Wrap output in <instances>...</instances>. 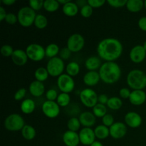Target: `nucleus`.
I'll use <instances>...</instances> for the list:
<instances>
[{"label":"nucleus","instance_id":"7ed1b4c3","mask_svg":"<svg viewBox=\"0 0 146 146\" xmlns=\"http://www.w3.org/2000/svg\"><path fill=\"white\" fill-rule=\"evenodd\" d=\"M127 83L133 90H142L146 86V74L141 70H133L127 76Z\"/></svg>","mask_w":146,"mask_h":146},{"label":"nucleus","instance_id":"58836bf2","mask_svg":"<svg viewBox=\"0 0 146 146\" xmlns=\"http://www.w3.org/2000/svg\"><path fill=\"white\" fill-rule=\"evenodd\" d=\"M93 14V8L89 5V4H86L82 7L81 9V14L85 18H88L91 17Z\"/></svg>","mask_w":146,"mask_h":146},{"label":"nucleus","instance_id":"f03ea898","mask_svg":"<svg viewBox=\"0 0 146 146\" xmlns=\"http://www.w3.org/2000/svg\"><path fill=\"white\" fill-rule=\"evenodd\" d=\"M101 79L106 84H114L120 79L121 71L119 66L113 61L106 62L99 70Z\"/></svg>","mask_w":146,"mask_h":146},{"label":"nucleus","instance_id":"6ab92c4d","mask_svg":"<svg viewBox=\"0 0 146 146\" xmlns=\"http://www.w3.org/2000/svg\"><path fill=\"white\" fill-rule=\"evenodd\" d=\"M11 59L16 65L23 66L27 64L28 61V56L26 51L21 49H17L13 53Z\"/></svg>","mask_w":146,"mask_h":146},{"label":"nucleus","instance_id":"a18cd8bd","mask_svg":"<svg viewBox=\"0 0 146 146\" xmlns=\"http://www.w3.org/2000/svg\"><path fill=\"white\" fill-rule=\"evenodd\" d=\"M46 97L48 99V101H54V100L57 99V98H58L56 91L54 89H49L46 94Z\"/></svg>","mask_w":146,"mask_h":146},{"label":"nucleus","instance_id":"dca6fc26","mask_svg":"<svg viewBox=\"0 0 146 146\" xmlns=\"http://www.w3.org/2000/svg\"><path fill=\"white\" fill-rule=\"evenodd\" d=\"M63 141L66 146H77L80 143L79 135L76 132L68 131L63 135Z\"/></svg>","mask_w":146,"mask_h":146},{"label":"nucleus","instance_id":"4c0bfd02","mask_svg":"<svg viewBox=\"0 0 146 146\" xmlns=\"http://www.w3.org/2000/svg\"><path fill=\"white\" fill-rule=\"evenodd\" d=\"M14 51L13 50L12 47L10 45H8V44L2 46L1 48V54L5 57L11 56Z\"/></svg>","mask_w":146,"mask_h":146},{"label":"nucleus","instance_id":"a878e982","mask_svg":"<svg viewBox=\"0 0 146 146\" xmlns=\"http://www.w3.org/2000/svg\"><path fill=\"white\" fill-rule=\"evenodd\" d=\"M94 133L97 138L103 140L108 138V135H110V130L106 125H100L95 128Z\"/></svg>","mask_w":146,"mask_h":146},{"label":"nucleus","instance_id":"5fc2aeb1","mask_svg":"<svg viewBox=\"0 0 146 146\" xmlns=\"http://www.w3.org/2000/svg\"><path fill=\"white\" fill-rule=\"evenodd\" d=\"M91 146H104L103 144L101 143L99 141H94L92 144H91Z\"/></svg>","mask_w":146,"mask_h":146},{"label":"nucleus","instance_id":"c03bdc74","mask_svg":"<svg viewBox=\"0 0 146 146\" xmlns=\"http://www.w3.org/2000/svg\"><path fill=\"white\" fill-rule=\"evenodd\" d=\"M71 51L68 49V48H63L60 50L59 54L60 57L62 60H67L68 58H69L70 56H71Z\"/></svg>","mask_w":146,"mask_h":146},{"label":"nucleus","instance_id":"2eb2a0df","mask_svg":"<svg viewBox=\"0 0 146 146\" xmlns=\"http://www.w3.org/2000/svg\"><path fill=\"white\" fill-rule=\"evenodd\" d=\"M125 123L129 127L135 128L139 127L142 123V118L138 113L135 112H129L125 116Z\"/></svg>","mask_w":146,"mask_h":146},{"label":"nucleus","instance_id":"f704fd0d","mask_svg":"<svg viewBox=\"0 0 146 146\" xmlns=\"http://www.w3.org/2000/svg\"><path fill=\"white\" fill-rule=\"evenodd\" d=\"M71 98H70V96L68 94H66V93H61V94L58 96L57 98V104L59 106L66 107L68 106L69 104Z\"/></svg>","mask_w":146,"mask_h":146},{"label":"nucleus","instance_id":"473e14b6","mask_svg":"<svg viewBox=\"0 0 146 146\" xmlns=\"http://www.w3.org/2000/svg\"><path fill=\"white\" fill-rule=\"evenodd\" d=\"M48 24V20L46 17L43 14H37L34 21V25L39 29H43Z\"/></svg>","mask_w":146,"mask_h":146},{"label":"nucleus","instance_id":"603ef678","mask_svg":"<svg viewBox=\"0 0 146 146\" xmlns=\"http://www.w3.org/2000/svg\"><path fill=\"white\" fill-rule=\"evenodd\" d=\"M76 4H77V6L78 7H84V6H86V4H88V1H85V0H80V1H77L76 3Z\"/></svg>","mask_w":146,"mask_h":146},{"label":"nucleus","instance_id":"20e7f679","mask_svg":"<svg viewBox=\"0 0 146 146\" xmlns=\"http://www.w3.org/2000/svg\"><path fill=\"white\" fill-rule=\"evenodd\" d=\"M36 14L34 10H33L31 7H25L21 8L19 11L18 21L22 27H28L32 25L35 21Z\"/></svg>","mask_w":146,"mask_h":146},{"label":"nucleus","instance_id":"9b49d317","mask_svg":"<svg viewBox=\"0 0 146 146\" xmlns=\"http://www.w3.org/2000/svg\"><path fill=\"white\" fill-rule=\"evenodd\" d=\"M42 111L44 115L48 118H56L60 113L59 106L55 101H46L43 104Z\"/></svg>","mask_w":146,"mask_h":146},{"label":"nucleus","instance_id":"39448f33","mask_svg":"<svg viewBox=\"0 0 146 146\" xmlns=\"http://www.w3.org/2000/svg\"><path fill=\"white\" fill-rule=\"evenodd\" d=\"M24 125V118L17 113L11 114L4 121V127L10 131H21Z\"/></svg>","mask_w":146,"mask_h":146},{"label":"nucleus","instance_id":"5701e85b","mask_svg":"<svg viewBox=\"0 0 146 146\" xmlns=\"http://www.w3.org/2000/svg\"><path fill=\"white\" fill-rule=\"evenodd\" d=\"M144 2L142 0H128L127 1L126 7L131 12H138L143 9Z\"/></svg>","mask_w":146,"mask_h":146},{"label":"nucleus","instance_id":"2f4dec72","mask_svg":"<svg viewBox=\"0 0 146 146\" xmlns=\"http://www.w3.org/2000/svg\"><path fill=\"white\" fill-rule=\"evenodd\" d=\"M107 108L105 105L101 104H97L93 108V113L96 117L98 118H103L104 115H106Z\"/></svg>","mask_w":146,"mask_h":146},{"label":"nucleus","instance_id":"f8f14e48","mask_svg":"<svg viewBox=\"0 0 146 146\" xmlns=\"http://www.w3.org/2000/svg\"><path fill=\"white\" fill-rule=\"evenodd\" d=\"M110 135L115 139L123 138L127 133V127L123 123H114L109 128Z\"/></svg>","mask_w":146,"mask_h":146},{"label":"nucleus","instance_id":"13d9d810","mask_svg":"<svg viewBox=\"0 0 146 146\" xmlns=\"http://www.w3.org/2000/svg\"><path fill=\"white\" fill-rule=\"evenodd\" d=\"M144 7H145L146 9V1H145V2H144Z\"/></svg>","mask_w":146,"mask_h":146},{"label":"nucleus","instance_id":"72a5a7b5","mask_svg":"<svg viewBox=\"0 0 146 146\" xmlns=\"http://www.w3.org/2000/svg\"><path fill=\"white\" fill-rule=\"evenodd\" d=\"M122 101L118 97H111L108 99L107 106L111 110H118L122 106Z\"/></svg>","mask_w":146,"mask_h":146},{"label":"nucleus","instance_id":"c756f323","mask_svg":"<svg viewBox=\"0 0 146 146\" xmlns=\"http://www.w3.org/2000/svg\"><path fill=\"white\" fill-rule=\"evenodd\" d=\"M59 48L58 46L55 44H51L47 46L45 49L46 56L50 58L56 57V56L59 53Z\"/></svg>","mask_w":146,"mask_h":146},{"label":"nucleus","instance_id":"f257e3e1","mask_svg":"<svg viewBox=\"0 0 146 146\" xmlns=\"http://www.w3.org/2000/svg\"><path fill=\"white\" fill-rule=\"evenodd\" d=\"M97 51L101 58L110 62L121 56L123 52V46L116 38H105L99 43Z\"/></svg>","mask_w":146,"mask_h":146},{"label":"nucleus","instance_id":"4d7b16f0","mask_svg":"<svg viewBox=\"0 0 146 146\" xmlns=\"http://www.w3.org/2000/svg\"><path fill=\"white\" fill-rule=\"evenodd\" d=\"M143 46L144 49H145L146 51V41H145V43H144V44H143Z\"/></svg>","mask_w":146,"mask_h":146},{"label":"nucleus","instance_id":"6e6552de","mask_svg":"<svg viewBox=\"0 0 146 146\" xmlns=\"http://www.w3.org/2000/svg\"><path fill=\"white\" fill-rule=\"evenodd\" d=\"M98 98L96 93L91 88L84 89L80 94L81 103L88 108H94L97 104Z\"/></svg>","mask_w":146,"mask_h":146},{"label":"nucleus","instance_id":"a19ab883","mask_svg":"<svg viewBox=\"0 0 146 146\" xmlns=\"http://www.w3.org/2000/svg\"><path fill=\"white\" fill-rule=\"evenodd\" d=\"M102 122L106 127H111L114 123V118L111 114H106L103 117Z\"/></svg>","mask_w":146,"mask_h":146},{"label":"nucleus","instance_id":"e433bc0d","mask_svg":"<svg viewBox=\"0 0 146 146\" xmlns=\"http://www.w3.org/2000/svg\"><path fill=\"white\" fill-rule=\"evenodd\" d=\"M44 1L41 0H30L29 1L30 7L34 11L41 9L42 7H44Z\"/></svg>","mask_w":146,"mask_h":146},{"label":"nucleus","instance_id":"aec40b11","mask_svg":"<svg viewBox=\"0 0 146 146\" xmlns=\"http://www.w3.org/2000/svg\"><path fill=\"white\" fill-rule=\"evenodd\" d=\"M101 77L97 71H88L84 76V82L88 86H94L99 82Z\"/></svg>","mask_w":146,"mask_h":146},{"label":"nucleus","instance_id":"b1692460","mask_svg":"<svg viewBox=\"0 0 146 146\" xmlns=\"http://www.w3.org/2000/svg\"><path fill=\"white\" fill-rule=\"evenodd\" d=\"M78 11V7L74 2L69 1L63 7V12L68 17H74Z\"/></svg>","mask_w":146,"mask_h":146},{"label":"nucleus","instance_id":"de8ad7c7","mask_svg":"<svg viewBox=\"0 0 146 146\" xmlns=\"http://www.w3.org/2000/svg\"><path fill=\"white\" fill-rule=\"evenodd\" d=\"M131 92L130 90L127 88H123L120 90L119 94L120 96L123 98H129Z\"/></svg>","mask_w":146,"mask_h":146},{"label":"nucleus","instance_id":"1a4fd4ad","mask_svg":"<svg viewBox=\"0 0 146 146\" xmlns=\"http://www.w3.org/2000/svg\"><path fill=\"white\" fill-rule=\"evenodd\" d=\"M57 85L60 91L63 93L68 94L73 91L75 87V83L72 77L68 74H62L58 76L57 80Z\"/></svg>","mask_w":146,"mask_h":146},{"label":"nucleus","instance_id":"4468645a","mask_svg":"<svg viewBox=\"0 0 146 146\" xmlns=\"http://www.w3.org/2000/svg\"><path fill=\"white\" fill-rule=\"evenodd\" d=\"M146 56V51L143 46L141 45H137L131 49L130 52V58L133 62L135 64H139L145 59Z\"/></svg>","mask_w":146,"mask_h":146},{"label":"nucleus","instance_id":"6e6d98bb","mask_svg":"<svg viewBox=\"0 0 146 146\" xmlns=\"http://www.w3.org/2000/svg\"><path fill=\"white\" fill-rule=\"evenodd\" d=\"M57 1H58L59 4H62L63 5H65L66 4H67V3L69 2V0H57Z\"/></svg>","mask_w":146,"mask_h":146},{"label":"nucleus","instance_id":"412c9836","mask_svg":"<svg viewBox=\"0 0 146 146\" xmlns=\"http://www.w3.org/2000/svg\"><path fill=\"white\" fill-rule=\"evenodd\" d=\"M45 91V87L42 82L34 81L30 84L29 92L32 96L35 97H39L44 94Z\"/></svg>","mask_w":146,"mask_h":146},{"label":"nucleus","instance_id":"ddd939ff","mask_svg":"<svg viewBox=\"0 0 146 146\" xmlns=\"http://www.w3.org/2000/svg\"><path fill=\"white\" fill-rule=\"evenodd\" d=\"M80 142L85 145H91L95 141L96 135L91 128H84L79 133Z\"/></svg>","mask_w":146,"mask_h":146},{"label":"nucleus","instance_id":"3c124183","mask_svg":"<svg viewBox=\"0 0 146 146\" xmlns=\"http://www.w3.org/2000/svg\"><path fill=\"white\" fill-rule=\"evenodd\" d=\"M7 15V14L6 13L5 9H4L2 7H0V21H2L3 20L5 19Z\"/></svg>","mask_w":146,"mask_h":146},{"label":"nucleus","instance_id":"c85d7f7f","mask_svg":"<svg viewBox=\"0 0 146 146\" xmlns=\"http://www.w3.org/2000/svg\"><path fill=\"white\" fill-rule=\"evenodd\" d=\"M67 74L70 76H76L78 74L80 71V66L78 63L76 62H71L66 66Z\"/></svg>","mask_w":146,"mask_h":146},{"label":"nucleus","instance_id":"7c9ffc66","mask_svg":"<svg viewBox=\"0 0 146 146\" xmlns=\"http://www.w3.org/2000/svg\"><path fill=\"white\" fill-rule=\"evenodd\" d=\"M59 4L56 0H46L44 2V8L48 12H54L59 8Z\"/></svg>","mask_w":146,"mask_h":146},{"label":"nucleus","instance_id":"a211bd4d","mask_svg":"<svg viewBox=\"0 0 146 146\" xmlns=\"http://www.w3.org/2000/svg\"><path fill=\"white\" fill-rule=\"evenodd\" d=\"M79 121L83 126L85 128H91L96 123V116L93 113L86 111L80 115Z\"/></svg>","mask_w":146,"mask_h":146},{"label":"nucleus","instance_id":"79ce46f5","mask_svg":"<svg viewBox=\"0 0 146 146\" xmlns=\"http://www.w3.org/2000/svg\"><path fill=\"white\" fill-rule=\"evenodd\" d=\"M106 3L105 0H88V4L92 8H99Z\"/></svg>","mask_w":146,"mask_h":146},{"label":"nucleus","instance_id":"cd10ccee","mask_svg":"<svg viewBox=\"0 0 146 146\" xmlns=\"http://www.w3.org/2000/svg\"><path fill=\"white\" fill-rule=\"evenodd\" d=\"M48 72L47 71L46 68H44V67H40L36 70L35 73H34V76H35L36 81H40V82H43V81H46L48 76Z\"/></svg>","mask_w":146,"mask_h":146},{"label":"nucleus","instance_id":"bb28decb","mask_svg":"<svg viewBox=\"0 0 146 146\" xmlns=\"http://www.w3.org/2000/svg\"><path fill=\"white\" fill-rule=\"evenodd\" d=\"M21 135L26 140L31 141L36 136V130L31 125H25L21 130Z\"/></svg>","mask_w":146,"mask_h":146},{"label":"nucleus","instance_id":"09e8293b","mask_svg":"<svg viewBox=\"0 0 146 146\" xmlns=\"http://www.w3.org/2000/svg\"><path fill=\"white\" fill-rule=\"evenodd\" d=\"M138 26L141 30L146 31V17H143L140 19L139 21H138Z\"/></svg>","mask_w":146,"mask_h":146},{"label":"nucleus","instance_id":"423d86ee","mask_svg":"<svg viewBox=\"0 0 146 146\" xmlns=\"http://www.w3.org/2000/svg\"><path fill=\"white\" fill-rule=\"evenodd\" d=\"M46 69L51 76H60L64 70V61L59 57L51 58L47 64Z\"/></svg>","mask_w":146,"mask_h":146},{"label":"nucleus","instance_id":"f3484780","mask_svg":"<svg viewBox=\"0 0 146 146\" xmlns=\"http://www.w3.org/2000/svg\"><path fill=\"white\" fill-rule=\"evenodd\" d=\"M146 94L142 90H134L131 94L129 101L133 105L140 106L145 103Z\"/></svg>","mask_w":146,"mask_h":146},{"label":"nucleus","instance_id":"ea45409f","mask_svg":"<svg viewBox=\"0 0 146 146\" xmlns=\"http://www.w3.org/2000/svg\"><path fill=\"white\" fill-rule=\"evenodd\" d=\"M126 0H108V3L113 7L115 8H119L123 7L127 4Z\"/></svg>","mask_w":146,"mask_h":146},{"label":"nucleus","instance_id":"864d4df0","mask_svg":"<svg viewBox=\"0 0 146 146\" xmlns=\"http://www.w3.org/2000/svg\"><path fill=\"white\" fill-rule=\"evenodd\" d=\"M1 2H2L4 4H5V5L11 6L12 5V4H14V3L16 2V1L15 0H2Z\"/></svg>","mask_w":146,"mask_h":146},{"label":"nucleus","instance_id":"9d476101","mask_svg":"<svg viewBox=\"0 0 146 146\" xmlns=\"http://www.w3.org/2000/svg\"><path fill=\"white\" fill-rule=\"evenodd\" d=\"M84 44L85 41L84 37L79 34H74L68 38L67 41V48L71 52H78L82 49Z\"/></svg>","mask_w":146,"mask_h":146},{"label":"nucleus","instance_id":"4be33fe9","mask_svg":"<svg viewBox=\"0 0 146 146\" xmlns=\"http://www.w3.org/2000/svg\"><path fill=\"white\" fill-rule=\"evenodd\" d=\"M101 60L97 56L89 57L85 63L86 67L90 71H96L98 68H101Z\"/></svg>","mask_w":146,"mask_h":146},{"label":"nucleus","instance_id":"49530a36","mask_svg":"<svg viewBox=\"0 0 146 146\" xmlns=\"http://www.w3.org/2000/svg\"><path fill=\"white\" fill-rule=\"evenodd\" d=\"M26 92H27V91H26L25 88H20V89H19L16 92L15 95H14V99L16 101H20V100L23 99L24 96H25Z\"/></svg>","mask_w":146,"mask_h":146},{"label":"nucleus","instance_id":"37998d69","mask_svg":"<svg viewBox=\"0 0 146 146\" xmlns=\"http://www.w3.org/2000/svg\"><path fill=\"white\" fill-rule=\"evenodd\" d=\"M5 21H7V24L13 25V24H15L17 21H18V17L15 14H12V13H9V14H7V17H6Z\"/></svg>","mask_w":146,"mask_h":146},{"label":"nucleus","instance_id":"393cba45","mask_svg":"<svg viewBox=\"0 0 146 146\" xmlns=\"http://www.w3.org/2000/svg\"><path fill=\"white\" fill-rule=\"evenodd\" d=\"M35 109V103L32 99L27 98L23 101L21 104V110L24 113L30 114Z\"/></svg>","mask_w":146,"mask_h":146},{"label":"nucleus","instance_id":"c9c22d12","mask_svg":"<svg viewBox=\"0 0 146 146\" xmlns=\"http://www.w3.org/2000/svg\"><path fill=\"white\" fill-rule=\"evenodd\" d=\"M81 125V124L80 123L79 119H78L76 118H74V117L68 120V123H67V126H68V130L71 131H74V132L78 131Z\"/></svg>","mask_w":146,"mask_h":146},{"label":"nucleus","instance_id":"0eeeda50","mask_svg":"<svg viewBox=\"0 0 146 146\" xmlns=\"http://www.w3.org/2000/svg\"><path fill=\"white\" fill-rule=\"evenodd\" d=\"M28 58L34 61H41L45 57V49L42 46L37 44H31L27 47L26 49Z\"/></svg>","mask_w":146,"mask_h":146},{"label":"nucleus","instance_id":"8fccbe9b","mask_svg":"<svg viewBox=\"0 0 146 146\" xmlns=\"http://www.w3.org/2000/svg\"><path fill=\"white\" fill-rule=\"evenodd\" d=\"M108 99H109V98H108V96H107L106 95H105V94H101V95H100L99 96H98V101L99 102V104L105 105V104H107Z\"/></svg>","mask_w":146,"mask_h":146}]
</instances>
